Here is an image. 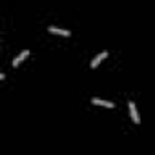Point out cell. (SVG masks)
I'll list each match as a JSON object with an SVG mask.
<instances>
[{
    "label": "cell",
    "mask_w": 155,
    "mask_h": 155,
    "mask_svg": "<svg viewBox=\"0 0 155 155\" xmlns=\"http://www.w3.org/2000/svg\"><path fill=\"white\" fill-rule=\"evenodd\" d=\"M128 108H130V115H131V119H133V122L135 124H139L140 122V117H139V113H137V108H135V102H128Z\"/></svg>",
    "instance_id": "cell-1"
},
{
    "label": "cell",
    "mask_w": 155,
    "mask_h": 155,
    "mask_svg": "<svg viewBox=\"0 0 155 155\" xmlns=\"http://www.w3.org/2000/svg\"><path fill=\"white\" fill-rule=\"evenodd\" d=\"M106 57H108V51H102V53H99V55H97V57L91 60V68L95 69V68H97V66H99V64H101L104 58H106Z\"/></svg>",
    "instance_id": "cell-2"
},
{
    "label": "cell",
    "mask_w": 155,
    "mask_h": 155,
    "mask_svg": "<svg viewBox=\"0 0 155 155\" xmlns=\"http://www.w3.org/2000/svg\"><path fill=\"white\" fill-rule=\"evenodd\" d=\"M51 33H55V35H62V37H69V31L68 29H60V28H57V26H49L48 28Z\"/></svg>",
    "instance_id": "cell-3"
},
{
    "label": "cell",
    "mask_w": 155,
    "mask_h": 155,
    "mask_svg": "<svg viewBox=\"0 0 155 155\" xmlns=\"http://www.w3.org/2000/svg\"><path fill=\"white\" fill-rule=\"evenodd\" d=\"M26 57H29V49H24L20 55H17V57H15V60H13V66L17 68V66H18V64H20V62H22Z\"/></svg>",
    "instance_id": "cell-4"
},
{
    "label": "cell",
    "mask_w": 155,
    "mask_h": 155,
    "mask_svg": "<svg viewBox=\"0 0 155 155\" xmlns=\"http://www.w3.org/2000/svg\"><path fill=\"white\" fill-rule=\"evenodd\" d=\"M91 102H93V104H97V106H106V108H113V102H110V101H102V99H97V97H93V99H91Z\"/></svg>",
    "instance_id": "cell-5"
}]
</instances>
